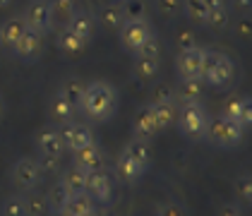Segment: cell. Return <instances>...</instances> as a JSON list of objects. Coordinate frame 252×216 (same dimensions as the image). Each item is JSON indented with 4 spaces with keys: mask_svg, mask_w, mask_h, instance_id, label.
<instances>
[{
    "mask_svg": "<svg viewBox=\"0 0 252 216\" xmlns=\"http://www.w3.org/2000/svg\"><path fill=\"white\" fill-rule=\"evenodd\" d=\"M118 103H120V96L116 87L111 82L96 79L87 84L77 111H82V116L89 123H108L118 113Z\"/></svg>",
    "mask_w": 252,
    "mask_h": 216,
    "instance_id": "6da1fadb",
    "label": "cell"
},
{
    "mask_svg": "<svg viewBox=\"0 0 252 216\" xmlns=\"http://www.w3.org/2000/svg\"><path fill=\"white\" fill-rule=\"evenodd\" d=\"M123 152L132 158L142 171H149V166H152V147H149V142H147V139L132 137L127 144H125V149H123Z\"/></svg>",
    "mask_w": 252,
    "mask_h": 216,
    "instance_id": "603a6c76",
    "label": "cell"
},
{
    "mask_svg": "<svg viewBox=\"0 0 252 216\" xmlns=\"http://www.w3.org/2000/svg\"><path fill=\"white\" fill-rule=\"evenodd\" d=\"M158 132H161V130H158V125H156L152 103L139 106V108L135 111V116H132V135H135L137 139H147V142H152Z\"/></svg>",
    "mask_w": 252,
    "mask_h": 216,
    "instance_id": "5bb4252c",
    "label": "cell"
},
{
    "mask_svg": "<svg viewBox=\"0 0 252 216\" xmlns=\"http://www.w3.org/2000/svg\"><path fill=\"white\" fill-rule=\"evenodd\" d=\"M240 10H250V0H233Z\"/></svg>",
    "mask_w": 252,
    "mask_h": 216,
    "instance_id": "ee69618b",
    "label": "cell"
},
{
    "mask_svg": "<svg viewBox=\"0 0 252 216\" xmlns=\"http://www.w3.org/2000/svg\"><path fill=\"white\" fill-rule=\"evenodd\" d=\"M156 216H188V212H185V207L180 202H163L158 207Z\"/></svg>",
    "mask_w": 252,
    "mask_h": 216,
    "instance_id": "74e56055",
    "label": "cell"
},
{
    "mask_svg": "<svg viewBox=\"0 0 252 216\" xmlns=\"http://www.w3.org/2000/svg\"><path fill=\"white\" fill-rule=\"evenodd\" d=\"M24 29H27V24L22 20V15H12V17L0 22V46H2V51L12 53V48H15L17 39L24 34Z\"/></svg>",
    "mask_w": 252,
    "mask_h": 216,
    "instance_id": "ac0fdd59",
    "label": "cell"
},
{
    "mask_svg": "<svg viewBox=\"0 0 252 216\" xmlns=\"http://www.w3.org/2000/svg\"><path fill=\"white\" fill-rule=\"evenodd\" d=\"M22 20L29 29H36L41 34H48L53 29V15H51V0H29Z\"/></svg>",
    "mask_w": 252,
    "mask_h": 216,
    "instance_id": "52a82bcc",
    "label": "cell"
},
{
    "mask_svg": "<svg viewBox=\"0 0 252 216\" xmlns=\"http://www.w3.org/2000/svg\"><path fill=\"white\" fill-rule=\"evenodd\" d=\"M171 96L173 101L180 106H192V103H202L204 96V84L202 79H178L173 89H171Z\"/></svg>",
    "mask_w": 252,
    "mask_h": 216,
    "instance_id": "9a60e30c",
    "label": "cell"
},
{
    "mask_svg": "<svg viewBox=\"0 0 252 216\" xmlns=\"http://www.w3.org/2000/svg\"><path fill=\"white\" fill-rule=\"evenodd\" d=\"M10 5H12V0H0V10L2 7H10Z\"/></svg>",
    "mask_w": 252,
    "mask_h": 216,
    "instance_id": "7dc6e473",
    "label": "cell"
},
{
    "mask_svg": "<svg viewBox=\"0 0 252 216\" xmlns=\"http://www.w3.org/2000/svg\"><path fill=\"white\" fill-rule=\"evenodd\" d=\"M36 163H39V168H41L43 176H48V173H60V171H63V168H60V158L58 156L39 154V156H36Z\"/></svg>",
    "mask_w": 252,
    "mask_h": 216,
    "instance_id": "8d00e7d4",
    "label": "cell"
},
{
    "mask_svg": "<svg viewBox=\"0 0 252 216\" xmlns=\"http://www.w3.org/2000/svg\"><path fill=\"white\" fill-rule=\"evenodd\" d=\"M175 43H178V53H180V51H188V48H194V46H199L197 39H194V34H190V31H180V34H178V39H175Z\"/></svg>",
    "mask_w": 252,
    "mask_h": 216,
    "instance_id": "ab89813d",
    "label": "cell"
},
{
    "mask_svg": "<svg viewBox=\"0 0 252 216\" xmlns=\"http://www.w3.org/2000/svg\"><path fill=\"white\" fill-rule=\"evenodd\" d=\"M43 46H46V34H41L36 29H24V34H22L17 43H15V48H12V53H15V58L22 60V62H36L41 58V53H43Z\"/></svg>",
    "mask_w": 252,
    "mask_h": 216,
    "instance_id": "ba28073f",
    "label": "cell"
},
{
    "mask_svg": "<svg viewBox=\"0 0 252 216\" xmlns=\"http://www.w3.org/2000/svg\"><path fill=\"white\" fill-rule=\"evenodd\" d=\"M243 137H245V130L238 123L223 118V116L209 118L207 132H204V139L214 147H219V149H233L243 142Z\"/></svg>",
    "mask_w": 252,
    "mask_h": 216,
    "instance_id": "277c9868",
    "label": "cell"
},
{
    "mask_svg": "<svg viewBox=\"0 0 252 216\" xmlns=\"http://www.w3.org/2000/svg\"><path fill=\"white\" fill-rule=\"evenodd\" d=\"M10 183H12L17 190H22V192L36 190L41 183H43V173H41L36 158H32V156L17 158V161L10 166Z\"/></svg>",
    "mask_w": 252,
    "mask_h": 216,
    "instance_id": "8992f818",
    "label": "cell"
},
{
    "mask_svg": "<svg viewBox=\"0 0 252 216\" xmlns=\"http://www.w3.org/2000/svg\"><path fill=\"white\" fill-rule=\"evenodd\" d=\"M233 192L240 202L250 204L252 202V176L250 173H240V176L233 180Z\"/></svg>",
    "mask_w": 252,
    "mask_h": 216,
    "instance_id": "d6a6232c",
    "label": "cell"
},
{
    "mask_svg": "<svg viewBox=\"0 0 252 216\" xmlns=\"http://www.w3.org/2000/svg\"><path fill=\"white\" fill-rule=\"evenodd\" d=\"M219 216H243V207L240 204H226Z\"/></svg>",
    "mask_w": 252,
    "mask_h": 216,
    "instance_id": "60d3db41",
    "label": "cell"
},
{
    "mask_svg": "<svg viewBox=\"0 0 252 216\" xmlns=\"http://www.w3.org/2000/svg\"><path fill=\"white\" fill-rule=\"evenodd\" d=\"M183 12L197 24H204L207 5H204V0H183Z\"/></svg>",
    "mask_w": 252,
    "mask_h": 216,
    "instance_id": "836d02e7",
    "label": "cell"
},
{
    "mask_svg": "<svg viewBox=\"0 0 252 216\" xmlns=\"http://www.w3.org/2000/svg\"><path fill=\"white\" fill-rule=\"evenodd\" d=\"M82 216H103V214H101V212H98L96 207H94V209H92V212H87V214H82Z\"/></svg>",
    "mask_w": 252,
    "mask_h": 216,
    "instance_id": "bcb514c9",
    "label": "cell"
},
{
    "mask_svg": "<svg viewBox=\"0 0 252 216\" xmlns=\"http://www.w3.org/2000/svg\"><path fill=\"white\" fill-rule=\"evenodd\" d=\"M56 46H58V51L63 53V56H67V58H75V56H79V53L84 51L87 41H82L77 34H72L67 27H60V29H58V36H56Z\"/></svg>",
    "mask_w": 252,
    "mask_h": 216,
    "instance_id": "cb8c5ba5",
    "label": "cell"
},
{
    "mask_svg": "<svg viewBox=\"0 0 252 216\" xmlns=\"http://www.w3.org/2000/svg\"><path fill=\"white\" fill-rule=\"evenodd\" d=\"M221 116L233 120V123H238V125L248 132L252 125V101L248 96H231L223 103Z\"/></svg>",
    "mask_w": 252,
    "mask_h": 216,
    "instance_id": "7c38bea8",
    "label": "cell"
},
{
    "mask_svg": "<svg viewBox=\"0 0 252 216\" xmlns=\"http://www.w3.org/2000/svg\"><path fill=\"white\" fill-rule=\"evenodd\" d=\"M154 34V27L147 17H127L118 29V41L125 53H135L137 48Z\"/></svg>",
    "mask_w": 252,
    "mask_h": 216,
    "instance_id": "5b68a950",
    "label": "cell"
},
{
    "mask_svg": "<svg viewBox=\"0 0 252 216\" xmlns=\"http://www.w3.org/2000/svg\"><path fill=\"white\" fill-rule=\"evenodd\" d=\"M34 144H36V152H39V154H46V156L63 158V154H65V144H63V137H60V130L53 127V125L41 127Z\"/></svg>",
    "mask_w": 252,
    "mask_h": 216,
    "instance_id": "2e32d148",
    "label": "cell"
},
{
    "mask_svg": "<svg viewBox=\"0 0 252 216\" xmlns=\"http://www.w3.org/2000/svg\"><path fill=\"white\" fill-rule=\"evenodd\" d=\"M84 89H87V82L79 77H65L63 82H60V89L58 94L65 101H70V106L77 111L79 103H82V96H84Z\"/></svg>",
    "mask_w": 252,
    "mask_h": 216,
    "instance_id": "484cf974",
    "label": "cell"
},
{
    "mask_svg": "<svg viewBox=\"0 0 252 216\" xmlns=\"http://www.w3.org/2000/svg\"><path fill=\"white\" fill-rule=\"evenodd\" d=\"M60 209L67 216H82L94 209V202H92V197L87 195V192H75V195L65 197V202L60 204Z\"/></svg>",
    "mask_w": 252,
    "mask_h": 216,
    "instance_id": "4316f807",
    "label": "cell"
},
{
    "mask_svg": "<svg viewBox=\"0 0 252 216\" xmlns=\"http://www.w3.org/2000/svg\"><path fill=\"white\" fill-rule=\"evenodd\" d=\"M87 176H89V173H84L82 168H77V166H70V168L60 171L58 183L63 185V190H65L67 195H75V192H84Z\"/></svg>",
    "mask_w": 252,
    "mask_h": 216,
    "instance_id": "d4e9b609",
    "label": "cell"
},
{
    "mask_svg": "<svg viewBox=\"0 0 252 216\" xmlns=\"http://www.w3.org/2000/svg\"><path fill=\"white\" fill-rule=\"evenodd\" d=\"M2 116H5V98L0 94V120H2Z\"/></svg>",
    "mask_w": 252,
    "mask_h": 216,
    "instance_id": "f6af8a7d",
    "label": "cell"
},
{
    "mask_svg": "<svg viewBox=\"0 0 252 216\" xmlns=\"http://www.w3.org/2000/svg\"><path fill=\"white\" fill-rule=\"evenodd\" d=\"M96 22H101L106 29H113L118 31L120 27H123V22L127 20V10H125V5L123 2H118V0H108L106 5H101L98 7V12L94 15Z\"/></svg>",
    "mask_w": 252,
    "mask_h": 216,
    "instance_id": "e0dca14e",
    "label": "cell"
},
{
    "mask_svg": "<svg viewBox=\"0 0 252 216\" xmlns=\"http://www.w3.org/2000/svg\"><path fill=\"white\" fill-rule=\"evenodd\" d=\"M77 0H51V15H53V24L65 27L67 20L77 12Z\"/></svg>",
    "mask_w": 252,
    "mask_h": 216,
    "instance_id": "f1b7e54d",
    "label": "cell"
},
{
    "mask_svg": "<svg viewBox=\"0 0 252 216\" xmlns=\"http://www.w3.org/2000/svg\"><path fill=\"white\" fill-rule=\"evenodd\" d=\"M204 5H207V10H214V7H223V5H228V0H204Z\"/></svg>",
    "mask_w": 252,
    "mask_h": 216,
    "instance_id": "b9f144b4",
    "label": "cell"
},
{
    "mask_svg": "<svg viewBox=\"0 0 252 216\" xmlns=\"http://www.w3.org/2000/svg\"><path fill=\"white\" fill-rule=\"evenodd\" d=\"M202 60H204V48H202V46L180 51L178 58H175V72H178V77L180 79H199Z\"/></svg>",
    "mask_w": 252,
    "mask_h": 216,
    "instance_id": "30bf717a",
    "label": "cell"
},
{
    "mask_svg": "<svg viewBox=\"0 0 252 216\" xmlns=\"http://www.w3.org/2000/svg\"><path fill=\"white\" fill-rule=\"evenodd\" d=\"M156 10L163 15V17H178L183 12V0H154Z\"/></svg>",
    "mask_w": 252,
    "mask_h": 216,
    "instance_id": "d590c367",
    "label": "cell"
},
{
    "mask_svg": "<svg viewBox=\"0 0 252 216\" xmlns=\"http://www.w3.org/2000/svg\"><path fill=\"white\" fill-rule=\"evenodd\" d=\"M199 79H202V84H207L212 89H226L235 79V62L223 51L204 48V60H202Z\"/></svg>",
    "mask_w": 252,
    "mask_h": 216,
    "instance_id": "7a4b0ae2",
    "label": "cell"
},
{
    "mask_svg": "<svg viewBox=\"0 0 252 216\" xmlns=\"http://www.w3.org/2000/svg\"><path fill=\"white\" fill-rule=\"evenodd\" d=\"M103 161H106V152L98 147L96 142L75 149L72 152V166L82 168L84 173H94V171H103Z\"/></svg>",
    "mask_w": 252,
    "mask_h": 216,
    "instance_id": "8fae6325",
    "label": "cell"
},
{
    "mask_svg": "<svg viewBox=\"0 0 252 216\" xmlns=\"http://www.w3.org/2000/svg\"><path fill=\"white\" fill-rule=\"evenodd\" d=\"M46 111H48V118H51L53 125H65V123H70V120L75 118V108L70 106V101H65V98L60 96L58 92L48 98Z\"/></svg>",
    "mask_w": 252,
    "mask_h": 216,
    "instance_id": "7402d4cb",
    "label": "cell"
},
{
    "mask_svg": "<svg viewBox=\"0 0 252 216\" xmlns=\"http://www.w3.org/2000/svg\"><path fill=\"white\" fill-rule=\"evenodd\" d=\"M46 216H67V214H65V212H63L60 207H51V209H48V214H46Z\"/></svg>",
    "mask_w": 252,
    "mask_h": 216,
    "instance_id": "7bdbcfd3",
    "label": "cell"
},
{
    "mask_svg": "<svg viewBox=\"0 0 252 216\" xmlns=\"http://www.w3.org/2000/svg\"><path fill=\"white\" fill-rule=\"evenodd\" d=\"M132 56H139V58H161V39L156 34H152Z\"/></svg>",
    "mask_w": 252,
    "mask_h": 216,
    "instance_id": "e575fe53",
    "label": "cell"
},
{
    "mask_svg": "<svg viewBox=\"0 0 252 216\" xmlns=\"http://www.w3.org/2000/svg\"><path fill=\"white\" fill-rule=\"evenodd\" d=\"M132 72L142 82H154L158 77V72H161V58H139V56H135Z\"/></svg>",
    "mask_w": 252,
    "mask_h": 216,
    "instance_id": "83f0119b",
    "label": "cell"
},
{
    "mask_svg": "<svg viewBox=\"0 0 252 216\" xmlns=\"http://www.w3.org/2000/svg\"><path fill=\"white\" fill-rule=\"evenodd\" d=\"M209 111L202 106V103H192V106H180L178 108V120H175V127L178 132L190 142H199L204 139L207 132V125H209Z\"/></svg>",
    "mask_w": 252,
    "mask_h": 216,
    "instance_id": "3957f363",
    "label": "cell"
},
{
    "mask_svg": "<svg viewBox=\"0 0 252 216\" xmlns=\"http://www.w3.org/2000/svg\"><path fill=\"white\" fill-rule=\"evenodd\" d=\"M113 173H116V178L123 183V185H135V183H139V180L144 178V173H147V171H142L135 161L127 156L125 152H123V154L116 158Z\"/></svg>",
    "mask_w": 252,
    "mask_h": 216,
    "instance_id": "ffe728a7",
    "label": "cell"
},
{
    "mask_svg": "<svg viewBox=\"0 0 252 216\" xmlns=\"http://www.w3.org/2000/svg\"><path fill=\"white\" fill-rule=\"evenodd\" d=\"M204 24H207L209 29H214V31H223V29L231 24V7H228V5H223V7L207 10Z\"/></svg>",
    "mask_w": 252,
    "mask_h": 216,
    "instance_id": "4dcf8cb0",
    "label": "cell"
},
{
    "mask_svg": "<svg viewBox=\"0 0 252 216\" xmlns=\"http://www.w3.org/2000/svg\"><path fill=\"white\" fill-rule=\"evenodd\" d=\"M46 197H48V204H51V207H60V204L65 202L67 192L63 190V185H60V183H56V185H53V187L46 192Z\"/></svg>",
    "mask_w": 252,
    "mask_h": 216,
    "instance_id": "f35d334b",
    "label": "cell"
},
{
    "mask_svg": "<svg viewBox=\"0 0 252 216\" xmlns=\"http://www.w3.org/2000/svg\"><path fill=\"white\" fill-rule=\"evenodd\" d=\"M24 197H27V209H29V216H46L48 214L51 204H48L46 192H34V190H29V195H24Z\"/></svg>",
    "mask_w": 252,
    "mask_h": 216,
    "instance_id": "1f68e13d",
    "label": "cell"
},
{
    "mask_svg": "<svg viewBox=\"0 0 252 216\" xmlns=\"http://www.w3.org/2000/svg\"><path fill=\"white\" fill-rule=\"evenodd\" d=\"M152 111H154V118H156L158 130H168V127H173L175 120H178V103L173 101V96L152 101Z\"/></svg>",
    "mask_w": 252,
    "mask_h": 216,
    "instance_id": "44dd1931",
    "label": "cell"
},
{
    "mask_svg": "<svg viewBox=\"0 0 252 216\" xmlns=\"http://www.w3.org/2000/svg\"><path fill=\"white\" fill-rule=\"evenodd\" d=\"M0 216H29L27 209V197L17 192V195H7L0 204Z\"/></svg>",
    "mask_w": 252,
    "mask_h": 216,
    "instance_id": "f546056e",
    "label": "cell"
},
{
    "mask_svg": "<svg viewBox=\"0 0 252 216\" xmlns=\"http://www.w3.org/2000/svg\"><path fill=\"white\" fill-rule=\"evenodd\" d=\"M58 130H60V137H63V144H65V152H75V149H82V147L96 142L94 139V130H92L89 123L70 120V123L60 125Z\"/></svg>",
    "mask_w": 252,
    "mask_h": 216,
    "instance_id": "9c48e42d",
    "label": "cell"
},
{
    "mask_svg": "<svg viewBox=\"0 0 252 216\" xmlns=\"http://www.w3.org/2000/svg\"><path fill=\"white\" fill-rule=\"evenodd\" d=\"M84 192L92 197V202L94 204H108L111 199H113V183H111V178L108 173H103V171H94V173H89L87 176V185H84Z\"/></svg>",
    "mask_w": 252,
    "mask_h": 216,
    "instance_id": "4fadbf2b",
    "label": "cell"
},
{
    "mask_svg": "<svg viewBox=\"0 0 252 216\" xmlns=\"http://www.w3.org/2000/svg\"><path fill=\"white\" fill-rule=\"evenodd\" d=\"M118 2H123V0H118Z\"/></svg>",
    "mask_w": 252,
    "mask_h": 216,
    "instance_id": "c3c4849f",
    "label": "cell"
},
{
    "mask_svg": "<svg viewBox=\"0 0 252 216\" xmlns=\"http://www.w3.org/2000/svg\"><path fill=\"white\" fill-rule=\"evenodd\" d=\"M96 17H94V12H89V10H77L70 20H67V29L72 31V34H77L82 41H89L94 36V31H96Z\"/></svg>",
    "mask_w": 252,
    "mask_h": 216,
    "instance_id": "d6986e66",
    "label": "cell"
}]
</instances>
